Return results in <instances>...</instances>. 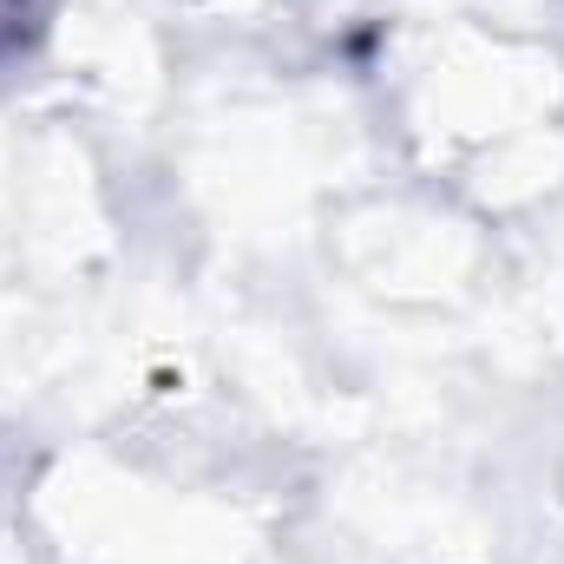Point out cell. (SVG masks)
I'll return each instance as SVG.
<instances>
[{"label":"cell","instance_id":"obj_1","mask_svg":"<svg viewBox=\"0 0 564 564\" xmlns=\"http://www.w3.org/2000/svg\"><path fill=\"white\" fill-rule=\"evenodd\" d=\"M46 20H53V0H0V73L46 40Z\"/></svg>","mask_w":564,"mask_h":564}]
</instances>
